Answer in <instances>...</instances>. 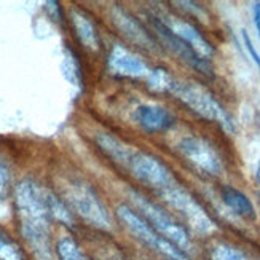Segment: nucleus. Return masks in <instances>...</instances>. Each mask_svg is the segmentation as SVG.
<instances>
[{"label":"nucleus","instance_id":"nucleus-1","mask_svg":"<svg viewBox=\"0 0 260 260\" xmlns=\"http://www.w3.org/2000/svg\"><path fill=\"white\" fill-rule=\"evenodd\" d=\"M18 208L22 222V233L39 258H50L48 238V200L32 184H21L18 187Z\"/></svg>","mask_w":260,"mask_h":260},{"label":"nucleus","instance_id":"nucleus-2","mask_svg":"<svg viewBox=\"0 0 260 260\" xmlns=\"http://www.w3.org/2000/svg\"><path fill=\"white\" fill-rule=\"evenodd\" d=\"M165 93L173 94V98L179 99L191 112H195L198 117L206 118L209 121H216L225 131L233 133L232 118L220 106L219 101L205 86L193 82H180L177 78L171 77Z\"/></svg>","mask_w":260,"mask_h":260},{"label":"nucleus","instance_id":"nucleus-3","mask_svg":"<svg viewBox=\"0 0 260 260\" xmlns=\"http://www.w3.org/2000/svg\"><path fill=\"white\" fill-rule=\"evenodd\" d=\"M117 214L120 220L126 225V229L136 236V238L147 247H150L156 254L163 255L166 260H190L187 252L179 249L176 244H173L169 240H166L163 235L158 233L138 211L131 209L129 206H120Z\"/></svg>","mask_w":260,"mask_h":260},{"label":"nucleus","instance_id":"nucleus-4","mask_svg":"<svg viewBox=\"0 0 260 260\" xmlns=\"http://www.w3.org/2000/svg\"><path fill=\"white\" fill-rule=\"evenodd\" d=\"M131 197H133V201L136 203V206L139 209V214L158 233L163 235L166 240L176 244L179 249H182L184 252H185V249H188L190 238L182 225H179L168 212H165L160 206H156L155 203H152L149 198L142 197L141 193H138V191H133Z\"/></svg>","mask_w":260,"mask_h":260},{"label":"nucleus","instance_id":"nucleus-5","mask_svg":"<svg viewBox=\"0 0 260 260\" xmlns=\"http://www.w3.org/2000/svg\"><path fill=\"white\" fill-rule=\"evenodd\" d=\"M125 168L139 180V182L153 188L158 195H160L163 190L177 184L176 177L166 168V165L161 163L158 158H155L150 153L133 152L131 156L128 158Z\"/></svg>","mask_w":260,"mask_h":260},{"label":"nucleus","instance_id":"nucleus-6","mask_svg":"<svg viewBox=\"0 0 260 260\" xmlns=\"http://www.w3.org/2000/svg\"><path fill=\"white\" fill-rule=\"evenodd\" d=\"M176 150L203 174L216 177L222 173L223 166L220 156L217 150L214 149V145H211L206 139L197 138V136H188V138L179 141Z\"/></svg>","mask_w":260,"mask_h":260},{"label":"nucleus","instance_id":"nucleus-7","mask_svg":"<svg viewBox=\"0 0 260 260\" xmlns=\"http://www.w3.org/2000/svg\"><path fill=\"white\" fill-rule=\"evenodd\" d=\"M152 26L156 32V36L163 42L165 47L171 53H174L180 61L185 62L187 66L191 67V69H195L197 72H200L203 75H208V77L212 75L211 62L203 58V56H200L184 39H180L165 21L158 19V18H152Z\"/></svg>","mask_w":260,"mask_h":260},{"label":"nucleus","instance_id":"nucleus-8","mask_svg":"<svg viewBox=\"0 0 260 260\" xmlns=\"http://www.w3.org/2000/svg\"><path fill=\"white\" fill-rule=\"evenodd\" d=\"M160 197H163V200L169 206H173L176 211L182 214V216L190 222V225H193L197 230L208 232L212 229V222L209 220L205 209L198 205L195 198L191 197L185 188L180 187L179 182L163 190Z\"/></svg>","mask_w":260,"mask_h":260},{"label":"nucleus","instance_id":"nucleus-9","mask_svg":"<svg viewBox=\"0 0 260 260\" xmlns=\"http://www.w3.org/2000/svg\"><path fill=\"white\" fill-rule=\"evenodd\" d=\"M109 67L112 72L121 77L141 78L149 77L150 74V69L145 66V62L121 45H115L112 48V53L109 56Z\"/></svg>","mask_w":260,"mask_h":260},{"label":"nucleus","instance_id":"nucleus-10","mask_svg":"<svg viewBox=\"0 0 260 260\" xmlns=\"http://www.w3.org/2000/svg\"><path fill=\"white\" fill-rule=\"evenodd\" d=\"M71 200L74 203V206L77 208V211L80 212L86 220H89L93 225H96V227L109 229L110 223H109L107 212L91 190L86 187L78 188Z\"/></svg>","mask_w":260,"mask_h":260},{"label":"nucleus","instance_id":"nucleus-11","mask_svg":"<svg viewBox=\"0 0 260 260\" xmlns=\"http://www.w3.org/2000/svg\"><path fill=\"white\" fill-rule=\"evenodd\" d=\"M136 123L145 133H163L174 126V117L160 106H139L134 110Z\"/></svg>","mask_w":260,"mask_h":260},{"label":"nucleus","instance_id":"nucleus-12","mask_svg":"<svg viewBox=\"0 0 260 260\" xmlns=\"http://www.w3.org/2000/svg\"><path fill=\"white\" fill-rule=\"evenodd\" d=\"M112 16H114V21L118 26V29L125 34L131 42H134L136 45H139V47L147 48V50L156 48V42L150 37V34L147 32V29L134 16H131L128 11L121 8H115L112 11Z\"/></svg>","mask_w":260,"mask_h":260},{"label":"nucleus","instance_id":"nucleus-13","mask_svg":"<svg viewBox=\"0 0 260 260\" xmlns=\"http://www.w3.org/2000/svg\"><path fill=\"white\" fill-rule=\"evenodd\" d=\"M169 27H171L180 39H184L200 56H203V58L209 61V58L214 53V48L195 26H191L187 21H174V24Z\"/></svg>","mask_w":260,"mask_h":260},{"label":"nucleus","instance_id":"nucleus-14","mask_svg":"<svg viewBox=\"0 0 260 260\" xmlns=\"http://www.w3.org/2000/svg\"><path fill=\"white\" fill-rule=\"evenodd\" d=\"M222 200L225 205L236 214V216L249 219V220L255 219V209H254L252 201L247 198L241 190L230 187V185H225L222 188Z\"/></svg>","mask_w":260,"mask_h":260},{"label":"nucleus","instance_id":"nucleus-15","mask_svg":"<svg viewBox=\"0 0 260 260\" xmlns=\"http://www.w3.org/2000/svg\"><path fill=\"white\" fill-rule=\"evenodd\" d=\"M72 19H74V26L77 29L78 37L82 39V42L89 48H98L99 40H98L96 29L91 24V21L80 13H72Z\"/></svg>","mask_w":260,"mask_h":260},{"label":"nucleus","instance_id":"nucleus-16","mask_svg":"<svg viewBox=\"0 0 260 260\" xmlns=\"http://www.w3.org/2000/svg\"><path fill=\"white\" fill-rule=\"evenodd\" d=\"M58 255L61 260H86L74 240L64 238L58 243Z\"/></svg>","mask_w":260,"mask_h":260},{"label":"nucleus","instance_id":"nucleus-17","mask_svg":"<svg viewBox=\"0 0 260 260\" xmlns=\"http://www.w3.org/2000/svg\"><path fill=\"white\" fill-rule=\"evenodd\" d=\"M211 260H247L238 249L229 244H219L214 247L211 254Z\"/></svg>","mask_w":260,"mask_h":260},{"label":"nucleus","instance_id":"nucleus-18","mask_svg":"<svg viewBox=\"0 0 260 260\" xmlns=\"http://www.w3.org/2000/svg\"><path fill=\"white\" fill-rule=\"evenodd\" d=\"M0 260H22V258L13 246L4 238H0Z\"/></svg>","mask_w":260,"mask_h":260},{"label":"nucleus","instance_id":"nucleus-19","mask_svg":"<svg viewBox=\"0 0 260 260\" xmlns=\"http://www.w3.org/2000/svg\"><path fill=\"white\" fill-rule=\"evenodd\" d=\"M243 39H244V45H246V48H247V51H249L251 58H252V61L255 62L257 69H258V74H260V54H258V51L255 50L254 43L251 42V39H249V36H247V32H246V30H243Z\"/></svg>","mask_w":260,"mask_h":260},{"label":"nucleus","instance_id":"nucleus-20","mask_svg":"<svg viewBox=\"0 0 260 260\" xmlns=\"http://www.w3.org/2000/svg\"><path fill=\"white\" fill-rule=\"evenodd\" d=\"M252 15H254V24L255 29L258 32V37H260V2H255L252 7Z\"/></svg>","mask_w":260,"mask_h":260},{"label":"nucleus","instance_id":"nucleus-21","mask_svg":"<svg viewBox=\"0 0 260 260\" xmlns=\"http://www.w3.org/2000/svg\"><path fill=\"white\" fill-rule=\"evenodd\" d=\"M5 190H7V174H5V169L0 166V200L4 198Z\"/></svg>","mask_w":260,"mask_h":260},{"label":"nucleus","instance_id":"nucleus-22","mask_svg":"<svg viewBox=\"0 0 260 260\" xmlns=\"http://www.w3.org/2000/svg\"><path fill=\"white\" fill-rule=\"evenodd\" d=\"M255 177H257V182H258V185H260V161H258V165H257V173H255Z\"/></svg>","mask_w":260,"mask_h":260}]
</instances>
